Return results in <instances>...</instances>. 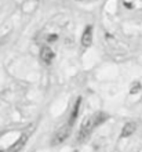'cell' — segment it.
Returning <instances> with one entry per match:
<instances>
[{"label":"cell","instance_id":"obj_1","mask_svg":"<svg viewBox=\"0 0 142 152\" xmlns=\"http://www.w3.org/2000/svg\"><path fill=\"white\" fill-rule=\"evenodd\" d=\"M94 129H95V124H94L92 116L86 118L84 122L82 123V126H80V130H79V133H77V140L76 141H77V142H84V141H87Z\"/></svg>","mask_w":142,"mask_h":152},{"label":"cell","instance_id":"obj_2","mask_svg":"<svg viewBox=\"0 0 142 152\" xmlns=\"http://www.w3.org/2000/svg\"><path fill=\"white\" fill-rule=\"evenodd\" d=\"M71 130H72V127L69 126V124H65L63 127H61L58 130V132L52 136V140H51V145L52 147H55V145H59V144H62L63 141L66 140L68 137L71 136Z\"/></svg>","mask_w":142,"mask_h":152},{"label":"cell","instance_id":"obj_3","mask_svg":"<svg viewBox=\"0 0 142 152\" xmlns=\"http://www.w3.org/2000/svg\"><path fill=\"white\" fill-rule=\"evenodd\" d=\"M80 42H82V46H83L84 48L91 46V43H92V25H87L86 28H84Z\"/></svg>","mask_w":142,"mask_h":152},{"label":"cell","instance_id":"obj_4","mask_svg":"<svg viewBox=\"0 0 142 152\" xmlns=\"http://www.w3.org/2000/svg\"><path fill=\"white\" fill-rule=\"evenodd\" d=\"M80 105H82V97H79V98L76 100L75 105H73V108H72L71 115H69V119H68V124H69L71 127H73V124H75L76 119H77V116H79Z\"/></svg>","mask_w":142,"mask_h":152},{"label":"cell","instance_id":"obj_5","mask_svg":"<svg viewBox=\"0 0 142 152\" xmlns=\"http://www.w3.org/2000/svg\"><path fill=\"white\" fill-rule=\"evenodd\" d=\"M28 134H21L20 136V138L14 142V144L8 148V151L7 152H20L21 149L25 147V144H26V141H28Z\"/></svg>","mask_w":142,"mask_h":152},{"label":"cell","instance_id":"obj_6","mask_svg":"<svg viewBox=\"0 0 142 152\" xmlns=\"http://www.w3.org/2000/svg\"><path fill=\"white\" fill-rule=\"evenodd\" d=\"M54 57H55V54H54V51L50 47H42V50H40V58L46 64H50L54 60Z\"/></svg>","mask_w":142,"mask_h":152},{"label":"cell","instance_id":"obj_7","mask_svg":"<svg viewBox=\"0 0 142 152\" xmlns=\"http://www.w3.org/2000/svg\"><path fill=\"white\" fill-rule=\"evenodd\" d=\"M137 130V124L135 123H126L124 126H123V130H122V134L120 136L123 137V138H126V137H130L131 134H134V132Z\"/></svg>","mask_w":142,"mask_h":152},{"label":"cell","instance_id":"obj_8","mask_svg":"<svg viewBox=\"0 0 142 152\" xmlns=\"http://www.w3.org/2000/svg\"><path fill=\"white\" fill-rule=\"evenodd\" d=\"M92 119H94L95 127H98V126H101L108 119V115L105 112H98V113H95V115H92Z\"/></svg>","mask_w":142,"mask_h":152},{"label":"cell","instance_id":"obj_9","mask_svg":"<svg viewBox=\"0 0 142 152\" xmlns=\"http://www.w3.org/2000/svg\"><path fill=\"white\" fill-rule=\"evenodd\" d=\"M141 83L139 82H135L134 84H133V87H131V90H130V93L131 94H137V93H139V90H141Z\"/></svg>","mask_w":142,"mask_h":152},{"label":"cell","instance_id":"obj_10","mask_svg":"<svg viewBox=\"0 0 142 152\" xmlns=\"http://www.w3.org/2000/svg\"><path fill=\"white\" fill-rule=\"evenodd\" d=\"M58 40V35H48V37H47V42H50V43H52V42H57Z\"/></svg>","mask_w":142,"mask_h":152},{"label":"cell","instance_id":"obj_11","mask_svg":"<svg viewBox=\"0 0 142 152\" xmlns=\"http://www.w3.org/2000/svg\"><path fill=\"white\" fill-rule=\"evenodd\" d=\"M124 6H126V7H127V8H131V7H133V6H131V4H130V3H127V1H126V3H124Z\"/></svg>","mask_w":142,"mask_h":152},{"label":"cell","instance_id":"obj_12","mask_svg":"<svg viewBox=\"0 0 142 152\" xmlns=\"http://www.w3.org/2000/svg\"><path fill=\"white\" fill-rule=\"evenodd\" d=\"M77 1H84V0H77Z\"/></svg>","mask_w":142,"mask_h":152},{"label":"cell","instance_id":"obj_13","mask_svg":"<svg viewBox=\"0 0 142 152\" xmlns=\"http://www.w3.org/2000/svg\"><path fill=\"white\" fill-rule=\"evenodd\" d=\"M0 152H3V149H1V148H0Z\"/></svg>","mask_w":142,"mask_h":152},{"label":"cell","instance_id":"obj_14","mask_svg":"<svg viewBox=\"0 0 142 152\" xmlns=\"http://www.w3.org/2000/svg\"><path fill=\"white\" fill-rule=\"evenodd\" d=\"M75 152H79V151H75Z\"/></svg>","mask_w":142,"mask_h":152}]
</instances>
